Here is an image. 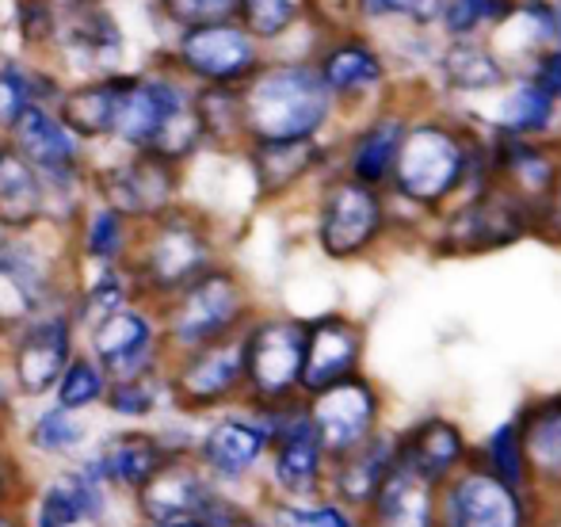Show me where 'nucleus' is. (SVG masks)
Listing matches in <instances>:
<instances>
[{"label":"nucleus","instance_id":"nucleus-14","mask_svg":"<svg viewBox=\"0 0 561 527\" xmlns=\"http://www.w3.org/2000/svg\"><path fill=\"white\" fill-rule=\"evenodd\" d=\"M306 416H310L329 459H340V455L355 451V447L375 436L378 390L363 375H352V379L306 398Z\"/></svg>","mask_w":561,"mask_h":527},{"label":"nucleus","instance_id":"nucleus-26","mask_svg":"<svg viewBox=\"0 0 561 527\" xmlns=\"http://www.w3.org/2000/svg\"><path fill=\"white\" fill-rule=\"evenodd\" d=\"M46 218V184L8 141H0V233H27Z\"/></svg>","mask_w":561,"mask_h":527},{"label":"nucleus","instance_id":"nucleus-21","mask_svg":"<svg viewBox=\"0 0 561 527\" xmlns=\"http://www.w3.org/2000/svg\"><path fill=\"white\" fill-rule=\"evenodd\" d=\"M450 527H527L519 490L489 474L485 467H466L450 478Z\"/></svg>","mask_w":561,"mask_h":527},{"label":"nucleus","instance_id":"nucleus-24","mask_svg":"<svg viewBox=\"0 0 561 527\" xmlns=\"http://www.w3.org/2000/svg\"><path fill=\"white\" fill-rule=\"evenodd\" d=\"M462 459H466L462 432H458V424L439 421V416L416 424L409 436L398 439V462L432 485L455 478L462 470Z\"/></svg>","mask_w":561,"mask_h":527},{"label":"nucleus","instance_id":"nucleus-15","mask_svg":"<svg viewBox=\"0 0 561 527\" xmlns=\"http://www.w3.org/2000/svg\"><path fill=\"white\" fill-rule=\"evenodd\" d=\"M100 203L118 210L126 222H157L172 210L176 195V164L153 153H130L96 176Z\"/></svg>","mask_w":561,"mask_h":527},{"label":"nucleus","instance_id":"nucleus-7","mask_svg":"<svg viewBox=\"0 0 561 527\" xmlns=\"http://www.w3.org/2000/svg\"><path fill=\"white\" fill-rule=\"evenodd\" d=\"M256 409V405H252ZM272 432L264 474L272 485V501H318L325 493L329 455L306 416V398L287 401V405L260 409Z\"/></svg>","mask_w":561,"mask_h":527},{"label":"nucleus","instance_id":"nucleus-3","mask_svg":"<svg viewBox=\"0 0 561 527\" xmlns=\"http://www.w3.org/2000/svg\"><path fill=\"white\" fill-rule=\"evenodd\" d=\"M81 352V329L73 310H46L35 318H23L20 329L8 341L4 379L20 405H38L54 394L69 359Z\"/></svg>","mask_w":561,"mask_h":527},{"label":"nucleus","instance_id":"nucleus-49","mask_svg":"<svg viewBox=\"0 0 561 527\" xmlns=\"http://www.w3.org/2000/svg\"><path fill=\"white\" fill-rule=\"evenodd\" d=\"M550 207H547V218L558 226V233H561V176H554V184H550Z\"/></svg>","mask_w":561,"mask_h":527},{"label":"nucleus","instance_id":"nucleus-12","mask_svg":"<svg viewBox=\"0 0 561 527\" xmlns=\"http://www.w3.org/2000/svg\"><path fill=\"white\" fill-rule=\"evenodd\" d=\"M466 149L444 127H416L401 134L398 157H393V180L416 203L444 199L450 187L462 180Z\"/></svg>","mask_w":561,"mask_h":527},{"label":"nucleus","instance_id":"nucleus-25","mask_svg":"<svg viewBox=\"0 0 561 527\" xmlns=\"http://www.w3.org/2000/svg\"><path fill=\"white\" fill-rule=\"evenodd\" d=\"M367 527H436V485L393 462L367 508Z\"/></svg>","mask_w":561,"mask_h":527},{"label":"nucleus","instance_id":"nucleus-10","mask_svg":"<svg viewBox=\"0 0 561 527\" xmlns=\"http://www.w3.org/2000/svg\"><path fill=\"white\" fill-rule=\"evenodd\" d=\"M118 497L100 485L81 462L46 470L23 501L27 527H112Z\"/></svg>","mask_w":561,"mask_h":527},{"label":"nucleus","instance_id":"nucleus-5","mask_svg":"<svg viewBox=\"0 0 561 527\" xmlns=\"http://www.w3.org/2000/svg\"><path fill=\"white\" fill-rule=\"evenodd\" d=\"M302 352L306 321L283 313L249 321L241 333L244 405L272 409L302 398Z\"/></svg>","mask_w":561,"mask_h":527},{"label":"nucleus","instance_id":"nucleus-38","mask_svg":"<svg viewBox=\"0 0 561 527\" xmlns=\"http://www.w3.org/2000/svg\"><path fill=\"white\" fill-rule=\"evenodd\" d=\"M31 104H46V96L38 92V77L20 66H0V130H12Z\"/></svg>","mask_w":561,"mask_h":527},{"label":"nucleus","instance_id":"nucleus-41","mask_svg":"<svg viewBox=\"0 0 561 527\" xmlns=\"http://www.w3.org/2000/svg\"><path fill=\"white\" fill-rule=\"evenodd\" d=\"M447 77L455 84H462V89H489V84L501 81V69H496V61L489 58L485 50H478V46H455V50L447 54Z\"/></svg>","mask_w":561,"mask_h":527},{"label":"nucleus","instance_id":"nucleus-33","mask_svg":"<svg viewBox=\"0 0 561 527\" xmlns=\"http://www.w3.org/2000/svg\"><path fill=\"white\" fill-rule=\"evenodd\" d=\"M107 387H112V379L100 371L96 359L84 356V352H77V356L69 359L66 371H61L54 394L46 401L69 409V413H92V416H96L100 405H104V398H107Z\"/></svg>","mask_w":561,"mask_h":527},{"label":"nucleus","instance_id":"nucleus-31","mask_svg":"<svg viewBox=\"0 0 561 527\" xmlns=\"http://www.w3.org/2000/svg\"><path fill=\"white\" fill-rule=\"evenodd\" d=\"M318 164V146L313 138L298 141H252V172L264 195L287 192L290 184L306 176Z\"/></svg>","mask_w":561,"mask_h":527},{"label":"nucleus","instance_id":"nucleus-17","mask_svg":"<svg viewBox=\"0 0 561 527\" xmlns=\"http://www.w3.org/2000/svg\"><path fill=\"white\" fill-rule=\"evenodd\" d=\"M8 146L43 180L81 176L84 169V141L61 123L54 104H31L8 130Z\"/></svg>","mask_w":561,"mask_h":527},{"label":"nucleus","instance_id":"nucleus-28","mask_svg":"<svg viewBox=\"0 0 561 527\" xmlns=\"http://www.w3.org/2000/svg\"><path fill=\"white\" fill-rule=\"evenodd\" d=\"M516 432L527 474H535L550 490H561V398L524 409Z\"/></svg>","mask_w":561,"mask_h":527},{"label":"nucleus","instance_id":"nucleus-39","mask_svg":"<svg viewBox=\"0 0 561 527\" xmlns=\"http://www.w3.org/2000/svg\"><path fill=\"white\" fill-rule=\"evenodd\" d=\"M550 107H554V100H550L539 84H524V89L512 92V100L504 104V127L512 134H535L550 123Z\"/></svg>","mask_w":561,"mask_h":527},{"label":"nucleus","instance_id":"nucleus-6","mask_svg":"<svg viewBox=\"0 0 561 527\" xmlns=\"http://www.w3.org/2000/svg\"><path fill=\"white\" fill-rule=\"evenodd\" d=\"M164 390L169 409L187 421H207V416L233 409L244 401V359L241 336L207 344V348L180 352L164 359Z\"/></svg>","mask_w":561,"mask_h":527},{"label":"nucleus","instance_id":"nucleus-1","mask_svg":"<svg viewBox=\"0 0 561 527\" xmlns=\"http://www.w3.org/2000/svg\"><path fill=\"white\" fill-rule=\"evenodd\" d=\"M241 134L252 141L313 138L329 119V96L318 69L275 66L249 77L241 92Z\"/></svg>","mask_w":561,"mask_h":527},{"label":"nucleus","instance_id":"nucleus-47","mask_svg":"<svg viewBox=\"0 0 561 527\" xmlns=\"http://www.w3.org/2000/svg\"><path fill=\"white\" fill-rule=\"evenodd\" d=\"M20 401H15L12 387H8L4 371H0V436H12L15 432V416H20Z\"/></svg>","mask_w":561,"mask_h":527},{"label":"nucleus","instance_id":"nucleus-8","mask_svg":"<svg viewBox=\"0 0 561 527\" xmlns=\"http://www.w3.org/2000/svg\"><path fill=\"white\" fill-rule=\"evenodd\" d=\"M267 447H272V432H267L264 413L241 401V405L199 421L192 459L210 478V485L233 493L237 485L252 482L264 470Z\"/></svg>","mask_w":561,"mask_h":527},{"label":"nucleus","instance_id":"nucleus-29","mask_svg":"<svg viewBox=\"0 0 561 527\" xmlns=\"http://www.w3.org/2000/svg\"><path fill=\"white\" fill-rule=\"evenodd\" d=\"M100 413L112 424H123V428H153V424H161L172 413L169 390H164V371L112 382Z\"/></svg>","mask_w":561,"mask_h":527},{"label":"nucleus","instance_id":"nucleus-16","mask_svg":"<svg viewBox=\"0 0 561 527\" xmlns=\"http://www.w3.org/2000/svg\"><path fill=\"white\" fill-rule=\"evenodd\" d=\"M96 416L92 413H69L54 401H38L35 409L23 413L20 432H12L15 451L23 462H46V470L77 462L96 439Z\"/></svg>","mask_w":561,"mask_h":527},{"label":"nucleus","instance_id":"nucleus-30","mask_svg":"<svg viewBox=\"0 0 561 527\" xmlns=\"http://www.w3.org/2000/svg\"><path fill=\"white\" fill-rule=\"evenodd\" d=\"M115 100H118V77H104V81L61 92L54 100V112L61 115V123L81 141H96V138H112Z\"/></svg>","mask_w":561,"mask_h":527},{"label":"nucleus","instance_id":"nucleus-48","mask_svg":"<svg viewBox=\"0 0 561 527\" xmlns=\"http://www.w3.org/2000/svg\"><path fill=\"white\" fill-rule=\"evenodd\" d=\"M535 84H539L542 92H547L550 100L561 96V54H550L547 61H542L539 77H535Z\"/></svg>","mask_w":561,"mask_h":527},{"label":"nucleus","instance_id":"nucleus-11","mask_svg":"<svg viewBox=\"0 0 561 527\" xmlns=\"http://www.w3.org/2000/svg\"><path fill=\"white\" fill-rule=\"evenodd\" d=\"M172 455L176 451L164 444V436L157 428H123V424H115V428L96 432L92 447L77 462L100 485H107L118 501H130L161 474V467Z\"/></svg>","mask_w":561,"mask_h":527},{"label":"nucleus","instance_id":"nucleus-36","mask_svg":"<svg viewBox=\"0 0 561 527\" xmlns=\"http://www.w3.org/2000/svg\"><path fill=\"white\" fill-rule=\"evenodd\" d=\"M260 527H359L336 501H267Z\"/></svg>","mask_w":561,"mask_h":527},{"label":"nucleus","instance_id":"nucleus-19","mask_svg":"<svg viewBox=\"0 0 561 527\" xmlns=\"http://www.w3.org/2000/svg\"><path fill=\"white\" fill-rule=\"evenodd\" d=\"M382 230V203L359 180H344V184L329 187L325 203H321V222L318 238L321 249L336 261L355 256L375 241V233Z\"/></svg>","mask_w":561,"mask_h":527},{"label":"nucleus","instance_id":"nucleus-13","mask_svg":"<svg viewBox=\"0 0 561 527\" xmlns=\"http://www.w3.org/2000/svg\"><path fill=\"white\" fill-rule=\"evenodd\" d=\"M192 92H184L169 77H118V100L112 115V138L130 153H149L161 130L192 107Z\"/></svg>","mask_w":561,"mask_h":527},{"label":"nucleus","instance_id":"nucleus-43","mask_svg":"<svg viewBox=\"0 0 561 527\" xmlns=\"http://www.w3.org/2000/svg\"><path fill=\"white\" fill-rule=\"evenodd\" d=\"M298 8H302V0H241L244 23H249V31L260 38L279 35L298 15Z\"/></svg>","mask_w":561,"mask_h":527},{"label":"nucleus","instance_id":"nucleus-46","mask_svg":"<svg viewBox=\"0 0 561 527\" xmlns=\"http://www.w3.org/2000/svg\"><path fill=\"white\" fill-rule=\"evenodd\" d=\"M73 43L77 46H84V50H89V54H96V58H100V54H104V50H115V46H118V31H115V23L112 20H107V15H84V20L81 23H77V27H73Z\"/></svg>","mask_w":561,"mask_h":527},{"label":"nucleus","instance_id":"nucleus-44","mask_svg":"<svg viewBox=\"0 0 561 527\" xmlns=\"http://www.w3.org/2000/svg\"><path fill=\"white\" fill-rule=\"evenodd\" d=\"M169 12L176 15L180 23H192V27H203V23H226L229 15L237 12V0H164Z\"/></svg>","mask_w":561,"mask_h":527},{"label":"nucleus","instance_id":"nucleus-40","mask_svg":"<svg viewBox=\"0 0 561 527\" xmlns=\"http://www.w3.org/2000/svg\"><path fill=\"white\" fill-rule=\"evenodd\" d=\"M489 474H496L501 482H508L512 490H519L527 478V467H524V447H519V432H516V421L512 424H501L489 439Z\"/></svg>","mask_w":561,"mask_h":527},{"label":"nucleus","instance_id":"nucleus-2","mask_svg":"<svg viewBox=\"0 0 561 527\" xmlns=\"http://www.w3.org/2000/svg\"><path fill=\"white\" fill-rule=\"evenodd\" d=\"M157 318H161L169 356H180V352H195L229 341V336H241L249 325V298H244L237 275H229L226 267H210L184 290L164 298Z\"/></svg>","mask_w":561,"mask_h":527},{"label":"nucleus","instance_id":"nucleus-52","mask_svg":"<svg viewBox=\"0 0 561 527\" xmlns=\"http://www.w3.org/2000/svg\"><path fill=\"white\" fill-rule=\"evenodd\" d=\"M378 4H386V8H405L409 0H378Z\"/></svg>","mask_w":561,"mask_h":527},{"label":"nucleus","instance_id":"nucleus-45","mask_svg":"<svg viewBox=\"0 0 561 527\" xmlns=\"http://www.w3.org/2000/svg\"><path fill=\"white\" fill-rule=\"evenodd\" d=\"M496 15H501V4H496V0H450L444 20L455 35H466V31H473L485 20H496Z\"/></svg>","mask_w":561,"mask_h":527},{"label":"nucleus","instance_id":"nucleus-22","mask_svg":"<svg viewBox=\"0 0 561 527\" xmlns=\"http://www.w3.org/2000/svg\"><path fill=\"white\" fill-rule=\"evenodd\" d=\"M218 485H210V478L195 467L192 455H172L161 467V474L130 497V516L134 524H153V520H169V516H199L203 505L215 497Z\"/></svg>","mask_w":561,"mask_h":527},{"label":"nucleus","instance_id":"nucleus-18","mask_svg":"<svg viewBox=\"0 0 561 527\" xmlns=\"http://www.w3.org/2000/svg\"><path fill=\"white\" fill-rule=\"evenodd\" d=\"M180 61L192 77H199L210 89H233L249 81L256 69V46L249 31L233 23H203L180 38Z\"/></svg>","mask_w":561,"mask_h":527},{"label":"nucleus","instance_id":"nucleus-32","mask_svg":"<svg viewBox=\"0 0 561 527\" xmlns=\"http://www.w3.org/2000/svg\"><path fill=\"white\" fill-rule=\"evenodd\" d=\"M130 302H138V287H134L130 272H126V267H100L96 279L81 290V298H77L69 310H73L77 329L84 333L89 325H96L107 313L123 310V306H130Z\"/></svg>","mask_w":561,"mask_h":527},{"label":"nucleus","instance_id":"nucleus-4","mask_svg":"<svg viewBox=\"0 0 561 527\" xmlns=\"http://www.w3.org/2000/svg\"><path fill=\"white\" fill-rule=\"evenodd\" d=\"M215 267V253H210V238L192 215L169 210L157 222H149L146 238L138 245V256L126 267L138 287V295H149L157 302L172 298L195 283L203 272Z\"/></svg>","mask_w":561,"mask_h":527},{"label":"nucleus","instance_id":"nucleus-53","mask_svg":"<svg viewBox=\"0 0 561 527\" xmlns=\"http://www.w3.org/2000/svg\"><path fill=\"white\" fill-rule=\"evenodd\" d=\"M61 4H84V0H61Z\"/></svg>","mask_w":561,"mask_h":527},{"label":"nucleus","instance_id":"nucleus-23","mask_svg":"<svg viewBox=\"0 0 561 527\" xmlns=\"http://www.w3.org/2000/svg\"><path fill=\"white\" fill-rule=\"evenodd\" d=\"M393 462H398V436H370L355 451L329 459L325 490L333 493L336 505L344 508H367L382 482L390 478Z\"/></svg>","mask_w":561,"mask_h":527},{"label":"nucleus","instance_id":"nucleus-9","mask_svg":"<svg viewBox=\"0 0 561 527\" xmlns=\"http://www.w3.org/2000/svg\"><path fill=\"white\" fill-rule=\"evenodd\" d=\"M81 352L96 359L100 371L112 382L157 375L164 371V359H169L161 318L153 310H146L141 302L123 306V310L107 313L104 321L84 329Z\"/></svg>","mask_w":561,"mask_h":527},{"label":"nucleus","instance_id":"nucleus-50","mask_svg":"<svg viewBox=\"0 0 561 527\" xmlns=\"http://www.w3.org/2000/svg\"><path fill=\"white\" fill-rule=\"evenodd\" d=\"M141 527H207L199 516H169V520H153V524H141Z\"/></svg>","mask_w":561,"mask_h":527},{"label":"nucleus","instance_id":"nucleus-20","mask_svg":"<svg viewBox=\"0 0 561 527\" xmlns=\"http://www.w3.org/2000/svg\"><path fill=\"white\" fill-rule=\"evenodd\" d=\"M363 359V329L355 321L325 313L306 321V352H302V398L359 375Z\"/></svg>","mask_w":561,"mask_h":527},{"label":"nucleus","instance_id":"nucleus-27","mask_svg":"<svg viewBox=\"0 0 561 527\" xmlns=\"http://www.w3.org/2000/svg\"><path fill=\"white\" fill-rule=\"evenodd\" d=\"M527 210L516 195H485L473 207H466L450 226V241L458 249H496L508 245L524 233Z\"/></svg>","mask_w":561,"mask_h":527},{"label":"nucleus","instance_id":"nucleus-37","mask_svg":"<svg viewBox=\"0 0 561 527\" xmlns=\"http://www.w3.org/2000/svg\"><path fill=\"white\" fill-rule=\"evenodd\" d=\"M378 77H382V66L367 46H340L321 66V81L329 92H359L375 84Z\"/></svg>","mask_w":561,"mask_h":527},{"label":"nucleus","instance_id":"nucleus-35","mask_svg":"<svg viewBox=\"0 0 561 527\" xmlns=\"http://www.w3.org/2000/svg\"><path fill=\"white\" fill-rule=\"evenodd\" d=\"M401 146V123L386 119L378 127L363 130L359 141L352 146V180L359 184H378L393 172V157H398Z\"/></svg>","mask_w":561,"mask_h":527},{"label":"nucleus","instance_id":"nucleus-42","mask_svg":"<svg viewBox=\"0 0 561 527\" xmlns=\"http://www.w3.org/2000/svg\"><path fill=\"white\" fill-rule=\"evenodd\" d=\"M31 467L23 462V455L15 451L12 436H0V513L4 508H20L31 493Z\"/></svg>","mask_w":561,"mask_h":527},{"label":"nucleus","instance_id":"nucleus-34","mask_svg":"<svg viewBox=\"0 0 561 527\" xmlns=\"http://www.w3.org/2000/svg\"><path fill=\"white\" fill-rule=\"evenodd\" d=\"M130 226L118 210L112 207H92L84 215V256L96 267H123V261L130 256Z\"/></svg>","mask_w":561,"mask_h":527},{"label":"nucleus","instance_id":"nucleus-51","mask_svg":"<svg viewBox=\"0 0 561 527\" xmlns=\"http://www.w3.org/2000/svg\"><path fill=\"white\" fill-rule=\"evenodd\" d=\"M0 527H27L23 508H4V513H0Z\"/></svg>","mask_w":561,"mask_h":527}]
</instances>
